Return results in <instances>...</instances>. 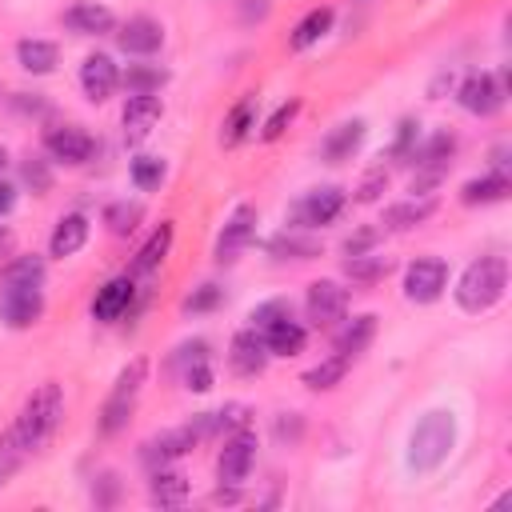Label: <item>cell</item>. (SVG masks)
<instances>
[{"instance_id": "obj_50", "label": "cell", "mask_w": 512, "mask_h": 512, "mask_svg": "<svg viewBox=\"0 0 512 512\" xmlns=\"http://www.w3.org/2000/svg\"><path fill=\"white\" fill-rule=\"evenodd\" d=\"M272 12V0H240V20L252 24V20H264Z\"/></svg>"}, {"instance_id": "obj_13", "label": "cell", "mask_w": 512, "mask_h": 512, "mask_svg": "<svg viewBox=\"0 0 512 512\" xmlns=\"http://www.w3.org/2000/svg\"><path fill=\"white\" fill-rule=\"evenodd\" d=\"M200 436L192 432V424H184V428H172V432H160V436H152V440H144L140 444V460L156 472V468H168L172 460H180L192 444H196Z\"/></svg>"}, {"instance_id": "obj_29", "label": "cell", "mask_w": 512, "mask_h": 512, "mask_svg": "<svg viewBox=\"0 0 512 512\" xmlns=\"http://www.w3.org/2000/svg\"><path fill=\"white\" fill-rule=\"evenodd\" d=\"M148 496L152 504L160 508H180L188 500V480L180 472H168V468H156L152 472V484H148Z\"/></svg>"}, {"instance_id": "obj_19", "label": "cell", "mask_w": 512, "mask_h": 512, "mask_svg": "<svg viewBox=\"0 0 512 512\" xmlns=\"http://www.w3.org/2000/svg\"><path fill=\"white\" fill-rule=\"evenodd\" d=\"M64 24H68L76 36H108V32L116 28V16H112V8H104V4L80 0V4H72V8L64 12Z\"/></svg>"}, {"instance_id": "obj_20", "label": "cell", "mask_w": 512, "mask_h": 512, "mask_svg": "<svg viewBox=\"0 0 512 512\" xmlns=\"http://www.w3.org/2000/svg\"><path fill=\"white\" fill-rule=\"evenodd\" d=\"M364 144V120H344V124H336L328 136H324V144H320V156L328 160V164H344V160H352V152Z\"/></svg>"}, {"instance_id": "obj_21", "label": "cell", "mask_w": 512, "mask_h": 512, "mask_svg": "<svg viewBox=\"0 0 512 512\" xmlns=\"http://www.w3.org/2000/svg\"><path fill=\"white\" fill-rule=\"evenodd\" d=\"M372 336H376V316L372 312H364V316H352V320H344L340 328H336V336H332V348L340 352V356H360L368 344H372Z\"/></svg>"}, {"instance_id": "obj_52", "label": "cell", "mask_w": 512, "mask_h": 512, "mask_svg": "<svg viewBox=\"0 0 512 512\" xmlns=\"http://www.w3.org/2000/svg\"><path fill=\"white\" fill-rule=\"evenodd\" d=\"M492 172L508 176V148H504V144H500V148H492Z\"/></svg>"}, {"instance_id": "obj_5", "label": "cell", "mask_w": 512, "mask_h": 512, "mask_svg": "<svg viewBox=\"0 0 512 512\" xmlns=\"http://www.w3.org/2000/svg\"><path fill=\"white\" fill-rule=\"evenodd\" d=\"M504 80H508L504 72H500V76H488V72L464 76V84H460V92H456L460 108L472 112V116H496V112L504 108V96H508V84H504Z\"/></svg>"}, {"instance_id": "obj_8", "label": "cell", "mask_w": 512, "mask_h": 512, "mask_svg": "<svg viewBox=\"0 0 512 512\" xmlns=\"http://www.w3.org/2000/svg\"><path fill=\"white\" fill-rule=\"evenodd\" d=\"M252 464H256V436H252L248 428H236V432L224 440L220 456H216V476H220V484H236V488H240V484L248 480Z\"/></svg>"}, {"instance_id": "obj_48", "label": "cell", "mask_w": 512, "mask_h": 512, "mask_svg": "<svg viewBox=\"0 0 512 512\" xmlns=\"http://www.w3.org/2000/svg\"><path fill=\"white\" fill-rule=\"evenodd\" d=\"M380 228H360V232H352L348 240H344V256H360V252H372V248H380Z\"/></svg>"}, {"instance_id": "obj_26", "label": "cell", "mask_w": 512, "mask_h": 512, "mask_svg": "<svg viewBox=\"0 0 512 512\" xmlns=\"http://www.w3.org/2000/svg\"><path fill=\"white\" fill-rule=\"evenodd\" d=\"M268 256L272 260H312V256H320V240L308 236V232L288 228V232H280V236L268 240Z\"/></svg>"}, {"instance_id": "obj_16", "label": "cell", "mask_w": 512, "mask_h": 512, "mask_svg": "<svg viewBox=\"0 0 512 512\" xmlns=\"http://www.w3.org/2000/svg\"><path fill=\"white\" fill-rule=\"evenodd\" d=\"M228 364H232V372H240V376H260L264 364H268L264 336H260L256 328H240V332L232 336V344H228Z\"/></svg>"}, {"instance_id": "obj_23", "label": "cell", "mask_w": 512, "mask_h": 512, "mask_svg": "<svg viewBox=\"0 0 512 512\" xmlns=\"http://www.w3.org/2000/svg\"><path fill=\"white\" fill-rule=\"evenodd\" d=\"M436 212V200L432 196H412V200H400V204H388L384 208V228H392V232H408V228H416V224H424L428 216Z\"/></svg>"}, {"instance_id": "obj_6", "label": "cell", "mask_w": 512, "mask_h": 512, "mask_svg": "<svg viewBox=\"0 0 512 512\" xmlns=\"http://www.w3.org/2000/svg\"><path fill=\"white\" fill-rule=\"evenodd\" d=\"M444 288H448V264L440 256H420V260L408 264V272H404V296L412 304H432V300L444 296Z\"/></svg>"}, {"instance_id": "obj_36", "label": "cell", "mask_w": 512, "mask_h": 512, "mask_svg": "<svg viewBox=\"0 0 512 512\" xmlns=\"http://www.w3.org/2000/svg\"><path fill=\"white\" fill-rule=\"evenodd\" d=\"M0 280H12V284H44V260L40 256H16L0 268Z\"/></svg>"}, {"instance_id": "obj_9", "label": "cell", "mask_w": 512, "mask_h": 512, "mask_svg": "<svg viewBox=\"0 0 512 512\" xmlns=\"http://www.w3.org/2000/svg\"><path fill=\"white\" fill-rule=\"evenodd\" d=\"M344 204H348L344 188H336V184H324V188H312V192H304V196L296 200L292 216H296V224H300V228H324V224H332V220L344 212Z\"/></svg>"}, {"instance_id": "obj_31", "label": "cell", "mask_w": 512, "mask_h": 512, "mask_svg": "<svg viewBox=\"0 0 512 512\" xmlns=\"http://www.w3.org/2000/svg\"><path fill=\"white\" fill-rule=\"evenodd\" d=\"M16 64H20L24 72H32V76H48V72L56 68V44L28 36V40L16 44Z\"/></svg>"}, {"instance_id": "obj_54", "label": "cell", "mask_w": 512, "mask_h": 512, "mask_svg": "<svg viewBox=\"0 0 512 512\" xmlns=\"http://www.w3.org/2000/svg\"><path fill=\"white\" fill-rule=\"evenodd\" d=\"M8 244H12V236H8V228H0V252H8Z\"/></svg>"}, {"instance_id": "obj_3", "label": "cell", "mask_w": 512, "mask_h": 512, "mask_svg": "<svg viewBox=\"0 0 512 512\" xmlns=\"http://www.w3.org/2000/svg\"><path fill=\"white\" fill-rule=\"evenodd\" d=\"M456 444V420L452 412H428L416 428H412V440H408V468L416 472H432L448 460Z\"/></svg>"}, {"instance_id": "obj_40", "label": "cell", "mask_w": 512, "mask_h": 512, "mask_svg": "<svg viewBox=\"0 0 512 512\" xmlns=\"http://www.w3.org/2000/svg\"><path fill=\"white\" fill-rule=\"evenodd\" d=\"M220 300H224V288L208 280V284L192 288V292L180 300V308H184V312H212V308H220Z\"/></svg>"}, {"instance_id": "obj_51", "label": "cell", "mask_w": 512, "mask_h": 512, "mask_svg": "<svg viewBox=\"0 0 512 512\" xmlns=\"http://www.w3.org/2000/svg\"><path fill=\"white\" fill-rule=\"evenodd\" d=\"M12 204H16V188H12L8 180H0V216L12 212Z\"/></svg>"}, {"instance_id": "obj_17", "label": "cell", "mask_w": 512, "mask_h": 512, "mask_svg": "<svg viewBox=\"0 0 512 512\" xmlns=\"http://www.w3.org/2000/svg\"><path fill=\"white\" fill-rule=\"evenodd\" d=\"M160 96H128L124 112H120V124H124V140L128 144H140L156 124H160Z\"/></svg>"}, {"instance_id": "obj_14", "label": "cell", "mask_w": 512, "mask_h": 512, "mask_svg": "<svg viewBox=\"0 0 512 512\" xmlns=\"http://www.w3.org/2000/svg\"><path fill=\"white\" fill-rule=\"evenodd\" d=\"M80 88H84V96H88L92 104H104V100L120 88V72H116V64H112V56L92 52V56L80 64Z\"/></svg>"}, {"instance_id": "obj_2", "label": "cell", "mask_w": 512, "mask_h": 512, "mask_svg": "<svg viewBox=\"0 0 512 512\" xmlns=\"http://www.w3.org/2000/svg\"><path fill=\"white\" fill-rule=\"evenodd\" d=\"M508 288V260L504 256H480L464 268L460 284H456V304L464 312H488L504 300Z\"/></svg>"}, {"instance_id": "obj_33", "label": "cell", "mask_w": 512, "mask_h": 512, "mask_svg": "<svg viewBox=\"0 0 512 512\" xmlns=\"http://www.w3.org/2000/svg\"><path fill=\"white\" fill-rule=\"evenodd\" d=\"M508 192H512L508 176L488 172V176H480V180H468V184L460 188V200H464V204H496V200H504Z\"/></svg>"}, {"instance_id": "obj_38", "label": "cell", "mask_w": 512, "mask_h": 512, "mask_svg": "<svg viewBox=\"0 0 512 512\" xmlns=\"http://www.w3.org/2000/svg\"><path fill=\"white\" fill-rule=\"evenodd\" d=\"M128 172H132V184L148 192V188H160V180H164V160H160V156H136Z\"/></svg>"}, {"instance_id": "obj_47", "label": "cell", "mask_w": 512, "mask_h": 512, "mask_svg": "<svg viewBox=\"0 0 512 512\" xmlns=\"http://www.w3.org/2000/svg\"><path fill=\"white\" fill-rule=\"evenodd\" d=\"M272 432H276L280 444H296V440L304 436V420H300V412H280L276 424H272Z\"/></svg>"}, {"instance_id": "obj_7", "label": "cell", "mask_w": 512, "mask_h": 512, "mask_svg": "<svg viewBox=\"0 0 512 512\" xmlns=\"http://www.w3.org/2000/svg\"><path fill=\"white\" fill-rule=\"evenodd\" d=\"M44 312V292L40 284H12V280H0V316L8 328H28L36 324Z\"/></svg>"}, {"instance_id": "obj_49", "label": "cell", "mask_w": 512, "mask_h": 512, "mask_svg": "<svg viewBox=\"0 0 512 512\" xmlns=\"http://www.w3.org/2000/svg\"><path fill=\"white\" fill-rule=\"evenodd\" d=\"M180 380H184V388H188V392H208V388H212V360L192 364L188 372H180Z\"/></svg>"}, {"instance_id": "obj_28", "label": "cell", "mask_w": 512, "mask_h": 512, "mask_svg": "<svg viewBox=\"0 0 512 512\" xmlns=\"http://www.w3.org/2000/svg\"><path fill=\"white\" fill-rule=\"evenodd\" d=\"M392 272V256H380L376 248L372 252H360V256H344V276L356 280V284H376Z\"/></svg>"}, {"instance_id": "obj_18", "label": "cell", "mask_w": 512, "mask_h": 512, "mask_svg": "<svg viewBox=\"0 0 512 512\" xmlns=\"http://www.w3.org/2000/svg\"><path fill=\"white\" fill-rule=\"evenodd\" d=\"M116 44H120V52H128V56H152V52L164 44V28H160L152 16H132V20L116 32Z\"/></svg>"}, {"instance_id": "obj_37", "label": "cell", "mask_w": 512, "mask_h": 512, "mask_svg": "<svg viewBox=\"0 0 512 512\" xmlns=\"http://www.w3.org/2000/svg\"><path fill=\"white\" fill-rule=\"evenodd\" d=\"M28 456V448H24V440L16 436V428H8L4 436H0V484L20 468V460Z\"/></svg>"}, {"instance_id": "obj_35", "label": "cell", "mask_w": 512, "mask_h": 512, "mask_svg": "<svg viewBox=\"0 0 512 512\" xmlns=\"http://www.w3.org/2000/svg\"><path fill=\"white\" fill-rule=\"evenodd\" d=\"M140 216H144V208H140L136 200H116V204L104 208V224H108L112 236H128V232H136Z\"/></svg>"}, {"instance_id": "obj_53", "label": "cell", "mask_w": 512, "mask_h": 512, "mask_svg": "<svg viewBox=\"0 0 512 512\" xmlns=\"http://www.w3.org/2000/svg\"><path fill=\"white\" fill-rule=\"evenodd\" d=\"M444 88H452V72L436 76V80H432V88H428V96H432V100H440V92H444Z\"/></svg>"}, {"instance_id": "obj_45", "label": "cell", "mask_w": 512, "mask_h": 512, "mask_svg": "<svg viewBox=\"0 0 512 512\" xmlns=\"http://www.w3.org/2000/svg\"><path fill=\"white\" fill-rule=\"evenodd\" d=\"M200 360H212V356H208V340H184V344L172 352V368H176V372H188V368L200 364Z\"/></svg>"}, {"instance_id": "obj_12", "label": "cell", "mask_w": 512, "mask_h": 512, "mask_svg": "<svg viewBox=\"0 0 512 512\" xmlns=\"http://www.w3.org/2000/svg\"><path fill=\"white\" fill-rule=\"evenodd\" d=\"M252 236H256V208L252 204H240L228 216V224H224V232L216 240V264H236Z\"/></svg>"}, {"instance_id": "obj_24", "label": "cell", "mask_w": 512, "mask_h": 512, "mask_svg": "<svg viewBox=\"0 0 512 512\" xmlns=\"http://www.w3.org/2000/svg\"><path fill=\"white\" fill-rule=\"evenodd\" d=\"M260 336H264L268 356H300V352H304V340H308L304 324H296L292 316L276 320V324H272V328H264Z\"/></svg>"}, {"instance_id": "obj_55", "label": "cell", "mask_w": 512, "mask_h": 512, "mask_svg": "<svg viewBox=\"0 0 512 512\" xmlns=\"http://www.w3.org/2000/svg\"><path fill=\"white\" fill-rule=\"evenodd\" d=\"M4 164H8V152H4V148H0V172H4Z\"/></svg>"}, {"instance_id": "obj_39", "label": "cell", "mask_w": 512, "mask_h": 512, "mask_svg": "<svg viewBox=\"0 0 512 512\" xmlns=\"http://www.w3.org/2000/svg\"><path fill=\"white\" fill-rule=\"evenodd\" d=\"M236 428H248V408L244 404H224L220 412H208V436L236 432Z\"/></svg>"}, {"instance_id": "obj_15", "label": "cell", "mask_w": 512, "mask_h": 512, "mask_svg": "<svg viewBox=\"0 0 512 512\" xmlns=\"http://www.w3.org/2000/svg\"><path fill=\"white\" fill-rule=\"evenodd\" d=\"M132 296H136L132 276H112L108 284L96 288V296H92V316H96L100 324H112V320H120V316L132 308Z\"/></svg>"}, {"instance_id": "obj_11", "label": "cell", "mask_w": 512, "mask_h": 512, "mask_svg": "<svg viewBox=\"0 0 512 512\" xmlns=\"http://www.w3.org/2000/svg\"><path fill=\"white\" fill-rule=\"evenodd\" d=\"M44 152L52 160H64V164H88L96 152V140L80 124H56L44 132Z\"/></svg>"}, {"instance_id": "obj_34", "label": "cell", "mask_w": 512, "mask_h": 512, "mask_svg": "<svg viewBox=\"0 0 512 512\" xmlns=\"http://www.w3.org/2000/svg\"><path fill=\"white\" fill-rule=\"evenodd\" d=\"M348 364H352V360L336 352V356H328L324 364H316V368H308V372H304V384H308L312 392H324V388H336V384L344 380V372H348Z\"/></svg>"}, {"instance_id": "obj_46", "label": "cell", "mask_w": 512, "mask_h": 512, "mask_svg": "<svg viewBox=\"0 0 512 512\" xmlns=\"http://www.w3.org/2000/svg\"><path fill=\"white\" fill-rule=\"evenodd\" d=\"M20 176H24V184H28L36 196H44V192L52 188V172H48L44 160H24V164H20Z\"/></svg>"}, {"instance_id": "obj_32", "label": "cell", "mask_w": 512, "mask_h": 512, "mask_svg": "<svg viewBox=\"0 0 512 512\" xmlns=\"http://www.w3.org/2000/svg\"><path fill=\"white\" fill-rule=\"evenodd\" d=\"M168 244H172V224L164 220L144 244H140V252H136V260H132V272L136 276H148L152 268H160V260L168 256Z\"/></svg>"}, {"instance_id": "obj_27", "label": "cell", "mask_w": 512, "mask_h": 512, "mask_svg": "<svg viewBox=\"0 0 512 512\" xmlns=\"http://www.w3.org/2000/svg\"><path fill=\"white\" fill-rule=\"evenodd\" d=\"M120 84L128 88V96H156L168 84V68H160V64H128V72H120Z\"/></svg>"}, {"instance_id": "obj_10", "label": "cell", "mask_w": 512, "mask_h": 512, "mask_svg": "<svg viewBox=\"0 0 512 512\" xmlns=\"http://www.w3.org/2000/svg\"><path fill=\"white\" fill-rule=\"evenodd\" d=\"M304 308L316 328H332L348 316V288H340L336 280H316V284H308Z\"/></svg>"}, {"instance_id": "obj_43", "label": "cell", "mask_w": 512, "mask_h": 512, "mask_svg": "<svg viewBox=\"0 0 512 512\" xmlns=\"http://www.w3.org/2000/svg\"><path fill=\"white\" fill-rule=\"evenodd\" d=\"M296 112H300V100H284V104L268 116V124H264V132H260V136H264V140H280V136H284V128L296 120Z\"/></svg>"}, {"instance_id": "obj_25", "label": "cell", "mask_w": 512, "mask_h": 512, "mask_svg": "<svg viewBox=\"0 0 512 512\" xmlns=\"http://www.w3.org/2000/svg\"><path fill=\"white\" fill-rule=\"evenodd\" d=\"M256 128V96L248 92V96H240L232 108H228V116H224V124H220V144H240L248 132Z\"/></svg>"}, {"instance_id": "obj_41", "label": "cell", "mask_w": 512, "mask_h": 512, "mask_svg": "<svg viewBox=\"0 0 512 512\" xmlns=\"http://www.w3.org/2000/svg\"><path fill=\"white\" fill-rule=\"evenodd\" d=\"M416 144H420V124L408 116V120H400V128H396V140H392V160H404V164H408V156L416 152Z\"/></svg>"}, {"instance_id": "obj_44", "label": "cell", "mask_w": 512, "mask_h": 512, "mask_svg": "<svg viewBox=\"0 0 512 512\" xmlns=\"http://www.w3.org/2000/svg\"><path fill=\"white\" fill-rule=\"evenodd\" d=\"M384 188H388V168L376 164V168L364 172V180H360V188H356V200H360V204H372V200H380Z\"/></svg>"}, {"instance_id": "obj_1", "label": "cell", "mask_w": 512, "mask_h": 512, "mask_svg": "<svg viewBox=\"0 0 512 512\" xmlns=\"http://www.w3.org/2000/svg\"><path fill=\"white\" fill-rule=\"evenodd\" d=\"M60 416H64V392H60V384L56 380H44L28 400H24V408H20V416H16V436L24 440V448L28 452H36V448H44L48 440H52V432L60 428Z\"/></svg>"}, {"instance_id": "obj_4", "label": "cell", "mask_w": 512, "mask_h": 512, "mask_svg": "<svg viewBox=\"0 0 512 512\" xmlns=\"http://www.w3.org/2000/svg\"><path fill=\"white\" fill-rule=\"evenodd\" d=\"M144 376H148V360L144 356H136L120 376H116V384H112V392H108V400H104V408H100V432H120L124 424H128V416H132V408H136V396H140V388H144Z\"/></svg>"}, {"instance_id": "obj_42", "label": "cell", "mask_w": 512, "mask_h": 512, "mask_svg": "<svg viewBox=\"0 0 512 512\" xmlns=\"http://www.w3.org/2000/svg\"><path fill=\"white\" fill-rule=\"evenodd\" d=\"M284 316H292V304H288V300H264V304H256V308H252V316H248V320H252V328H256V332H264V328H272V324H276V320H284Z\"/></svg>"}, {"instance_id": "obj_30", "label": "cell", "mask_w": 512, "mask_h": 512, "mask_svg": "<svg viewBox=\"0 0 512 512\" xmlns=\"http://www.w3.org/2000/svg\"><path fill=\"white\" fill-rule=\"evenodd\" d=\"M332 28V8L324 4V8H312V12H304L300 16V24L292 28V36H288V48H296V52H304V48H312L324 32Z\"/></svg>"}, {"instance_id": "obj_22", "label": "cell", "mask_w": 512, "mask_h": 512, "mask_svg": "<svg viewBox=\"0 0 512 512\" xmlns=\"http://www.w3.org/2000/svg\"><path fill=\"white\" fill-rule=\"evenodd\" d=\"M84 240H88V216H84V212H68V216H60V224L52 228L48 252L64 260V256H76V252L84 248Z\"/></svg>"}]
</instances>
